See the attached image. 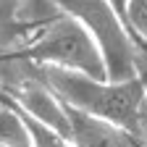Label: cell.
Instances as JSON below:
<instances>
[{
    "mask_svg": "<svg viewBox=\"0 0 147 147\" xmlns=\"http://www.w3.org/2000/svg\"><path fill=\"white\" fill-rule=\"evenodd\" d=\"M45 84L68 108L110 121L147 142V89L142 79H92L61 68H40Z\"/></svg>",
    "mask_w": 147,
    "mask_h": 147,
    "instance_id": "cell-1",
    "label": "cell"
},
{
    "mask_svg": "<svg viewBox=\"0 0 147 147\" xmlns=\"http://www.w3.org/2000/svg\"><path fill=\"white\" fill-rule=\"evenodd\" d=\"M21 61L37 68H61L92 79H108L102 55L89 32L61 11L32 34L21 50Z\"/></svg>",
    "mask_w": 147,
    "mask_h": 147,
    "instance_id": "cell-2",
    "label": "cell"
},
{
    "mask_svg": "<svg viewBox=\"0 0 147 147\" xmlns=\"http://www.w3.org/2000/svg\"><path fill=\"white\" fill-rule=\"evenodd\" d=\"M61 13L76 18L95 40L105 74L113 82L137 79L139 66L144 61V50L129 34L121 13L110 5V0H50Z\"/></svg>",
    "mask_w": 147,
    "mask_h": 147,
    "instance_id": "cell-3",
    "label": "cell"
},
{
    "mask_svg": "<svg viewBox=\"0 0 147 147\" xmlns=\"http://www.w3.org/2000/svg\"><path fill=\"white\" fill-rule=\"evenodd\" d=\"M11 105L18 108L24 116L40 121L42 126L53 129L58 134H68V113H66V105L58 100V95L45 84L40 68H37V76H21L11 89Z\"/></svg>",
    "mask_w": 147,
    "mask_h": 147,
    "instance_id": "cell-4",
    "label": "cell"
},
{
    "mask_svg": "<svg viewBox=\"0 0 147 147\" xmlns=\"http://www.w3.org/2000/svg\"><path fill=\"white\" fill-rule=\"evenodd\" d=\"M66 113H68L66 139L71 142V147H147V142H142L131 131H126L110 121L95 118L68 105H66Z\"/></svg>",
    "mask_w": 147,
    "mask_h": 147,
    "instance_id": "cell-5",
    "label": "cell"
},
{
    "mask_svg": "<svg viewBox=\"0 0 147 147\" xmlns=\"http://www.w3.org/2000/svg\"><path fill=\"white\" fill-rule=\"evenodd\" d=\"M121 18L134 42L147 53V0H126Z\"/></svg>",
    "mask_w": 147,
    "mask_h": 147,
    "instance_id": "cell-6",
    "label": "cell"
},
{
    "mask_svg": "<svg viewBox=\"0 0 147 147\" xmlns=\"http://www.w3.org/2000/svg\"><path fill=\"white\" fill-rule=\"evenodd\" d=\"M11 108H13V105H11ZM13 110L21 116V121H24V126H26V131H29V139H32V147H71V142H68L63 134H58V131H53V129L42 126L40 121H34V118L24 116L18 108H13Z\"/></svg>",
    "mask_w": 147,
    "mask_h": 147,
    "instance_id": "cell-7",
    "label": "cell"
},
{
    "mask_svg": "<svg viewBox=\"0 0 147 147\" xmlns=\"http://www.w3.org/2000/svg\"><path fill=\"white\" fill-rule=\"evenodd\" d=\"M139 79H142V84H144V89H147V58H144L142 66H139Z\"/></svg>",
    "mask_w": 147,
    "mask_h": 147,
    "instance_id": "cell-8",
    "label": "cell"
},
{
    "mask_svg": "<svg viewBox=\"0 0 147 147\" xmlns=\"http://www.w3.org/2000/svg\"><path fill=\"white\" fill-rule=\"evenodd\" d=\"M0 147H8V144H5V142H0Z\"/></svg>",
    "mask_w": 147,
    "mask_h": 147,
    "instance_id": "cell-9",
    "label": "cell"
},
{
    "mask_svg": "<svg viewBox=\"0 0 147 147\" xmlns=\"http://www.w3.org/2000/svg\"><path fill=\"white\" fill-rule=\"evenodd\" d=\"M144 58H147V53H144Z\"/></svg>",
    "mask_w": 147,
    "mask_h": 147,
    "instance_id": "cell-10",
    "label": "cell"
}]
</instances>
